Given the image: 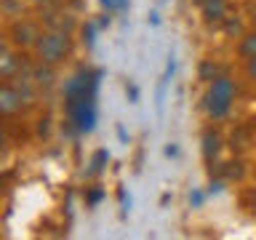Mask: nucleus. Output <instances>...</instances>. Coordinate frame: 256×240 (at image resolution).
Listing matches in <instances>:
<instances>
[{
	"instance_id": "f257e3e1",
	"label": "nucleus",
	"mask_w": 256,
	"mask_h": 240,
	"mask_svg": "<svg viewBox=\"0 0 256 240\" xmlns=\"http://www.w3.org/2000/svg\"><path fill=\"white\" fill-rule=\"evenodd\" d=\"M238 96V86L230 75H219L216 80L208 83V91L203 96V110L211 120H224L230 115L232 104Z\"/></svg>"
},
{
	"instance_id": "f03ea898",
	"label": "nucleus",
	"mask_w": 256,
	"mask_h": 240,
	"mask_svg": "<svg viewBox=\"0 0 256 240\" xmlns=\"http://www.w3.org/2000/svg\"><path fill=\"white\" fill-rule=\"evenodd\" d=\"M35 59L38 62H46V64H59L64 59H70L72 54V32H64V30H43V35L35 43Z\"/></svg>"
},
{
	"instance_id": "7ed1b4c3",
	"label": "nucleus",
	"mask_w": 256,
	"mask_h": 240,
	"mask_svg": "<svg viewBox=\"0 0 256 240\" xmlns=\"http://www.w3.org/2000/svg\"><path fill=\"white\" fill-rule=\"evenodd\" d=\"M43 35L40 30V19H32V16H19V19L11 22L8 27V43L19 51H27V48H35V43Z\"/></svg>"
},
{
	"instance_id": "20e7f679",
	"label": "nucleus",
	"mask_w": 256,
	"mask_h": 240,
	"mask_svg": "<svg viewBox=\"0 0 256 240\" xmlns=\"http://www.w3.org/2000/svg\"><path fill=\"white\" fill-rule=\"evenodd\" d=\"M67 118L78 134H88L96 126V99H72L64 102Z\"/></svg>"
},
{
	"instance_id": "39448f33",
	"label": "nucleus",
	"mask_w": 256,
	"mask_h": 240,
	"mask_svg": "<svg viewBox=\"0 0 256 240\" xmlns=\"http://www.w3.org/2000/svg\"><path fill=\"white\" fill-rule=\"evenodd\" d=\"M27 110L24 96L19 94V88L14 86V80H3L0 86V115L3 118H16Z\"/></svg>"
},
{
	"instance_id": "423d86ee",
	"label": "nucleus",
	"mask_w": 256,
	"mask_h": 240,
	"mask_svg": "<svg viewBox=\"0 0 256 240\" xmlns=\"http://www.w3.org/2000/svg\"><path fill=\"white\" fill-rule=\"evenodd\" d=\"M24 70H30V64H24L22 54H16L11 48V43L6 40L3 48H0V78H3V80H14Z\"/></svg>"
},
{
	"instance_id": "0eeeda50",
	"label": "nucleus",
	"mask_w": 256,
	"mask_h": 240,
	"mask_svg": "<svg viewBox=\"0 0 256 240\" xmlns=\"http://www.w3.org/2000/svg\"><path fill=\"white\" fill-rule=\"evenodd\" d=\"M30 75H32V80H35V86L40 91H51L56 86V64L35 62V64H30Z\"/></svg>"
},
{
	"instance_id": "6e6552de",
	"label": "nucleus",
	"mask_w": 256,
	"mask_h": 240,
	"mask_svg": "<svg viewBox=\"0 0 256 240\" xmlns=\"http://www.w3.org/2000/svg\"><path fill=\"white\" fill-rule=\"evenodd\" d=\"M200 14H203L206 24H224L230 19V3L227 0H206L200 6Z\"/></svg>"
},
{
	"instance_id": "1a4fd4ad",
	"label": "nucleus",
	"mask_w": 256,
	"mask_h": 240,
	"mask_svg": "<svg viewBox=\"0 0 256 240\" xmlns=\"http://www.w3.org/2000/svg\"><path fill=\"white\" fill-rule=\"evenodd\" d=\"M222 134L216 131V128H206L203 131V158H206V163H214L216 158H219V150H222Z\"/></svg>"
},
{
	"instance_id": "9d476101",
	"label": "nucleus",
	"mask_w": 256,
	"mask_h": 240,
	"mask_svg": "<svg viewBox=\"0 0 256 240\" xmlns=\"http://www.w3.org/2000/svg\"><path fill=\"white\" fill-rule=\"evenodd\" d=\"M235 54L240 62H248L256 56V30L251 32H243V35L238 38V46H235Z\"/></svg>"
},
{
	"instance_id": "9b49d317",
	"label": "nucleus",
	"mask_w": 256,
	"mask_h": 240,
	"mask_svg": "<svg viewBox=\"0 0 256 240\" xmlns=\"http://www.w3.org/2000/svg\"><path fill=\"white\" fill-rule=\"evenodd\" d=\"M230 147L238 150V152L248 150V147H251V134H248L246 128H238V131L232 134V139H230Z\"/></svg>"
},
{
	"instance_id": "f8f14e48",
	"label": "nucleus",
	"mask_w": 256,
	"mask_h": 240,
	"mask_svg": "<svg viewBox=\"0 0 256 240\" xmlns=\"http://www.w3.org/2000/svg\"><path fill=\"white\" fill-rule=\"evenodd\" d=\"M198 78L203 80V83H211V80H216V78H219V67L214 64V59H206V62H200Z\"/></svg>"
},
{
	"instance_id": "ddd939ff",
	"label": "nucleus",
	"mask_w": 256,
	"mask_h": 240,
	"mask_svg": "<svg viewBox=\"0 0 256 240\" xmlns=\"http://www.w3.org/2000/svg\"><path fill=\"white\" fill-rule=\"evenodd\" d=\"M243 174H246V168H243V160H230L227 163V168H224V176H227V179H243Z\"/></svg>"
},
{
	"instance_id": "4468645a",
	"label": "nucleus",
	"mask_w": 256,
	"mask_h": 240,
	"mask_svg": "<svg viewBox=\"0 0 256 240\" xmlns=\"http://www.w3.org/2000/svg\"><path fill=\"white\" fill-rule=\"evenodd\" d=\"M243 75H246V80L251 86H256V56L248 59V62H243Z\"/></svg>"
},
{
	"instance_id": "2eb2a0df",
	"label": "nucleus",
	"mask_w": 256,
	"mask_h": 240,
	"mask_svg": "<svg viewBox=\"0 0 256 240\" xmlns=\"http://www.w3.org/2000/svg\"><path fill=\"white\" fill-rule=\"evenodd\" d=\"M246 208H248V211H251V214L256 216V187H254V190L246 195Z\"/></svg>"
},
{
	"instance_id": "dca6fc26",
	"label": "nucleus",
	"mask_w": 256,
	"mask_h": 240,
	"mask_svg": "<svg viewBox=\"0 0 256 240\" xmlns=\"http://www.w3.org/2000/svg\"><path fill=\"white\" fill-rule=\"evenodd\" d=\"M107 158H110V155H107L104 150H99V152H96V158H94V168H91V171H94V174L99 171V168H102V163H104Z\"/></svg>"
},
{
	"instance_id": "f3484780",
	"label": "nucleus",
	"mask_w": 256,
	"mask_h": 240,
	"mask_svg": "<svg viewBox=\"0 0 256 240\" xmlns=\"http://www.w3.org/2000/svg\"><path fill=\"white\" fill-rule=\"evenodd\" d=\"M94 30H96V27H94V24H88V27H83V40H86V43H88V46H91V43H94Z\"/></svg>"
},
{
	"instance_id": "a211bd4d",
	"label": "nucleus",
	"mask_w": 256,
	"mask_h": 240,
	"mask_svg": "<svg viewBox=\"0 0 256 240\" xmlns=\"http://www.w3.org/2000/svg\"><path fill=\"white\" fill-rule=\"evenodd\" d=\"M27 3H30V6H35V8H43V11H46V8L51 6L54 0H27Z\"/></svg>"
},
{
	"instance_id": "6ab92c4d",
	"label": "nucleus",
	"mask_w": 256,
	"mask_h": 240,
	"mask_svg": "<svg viewBox=\"0 0 256 240\" xmlns=\"http://www.w3.org/2000/svg\"><path fill=\"white\" fill-rule=\"evenodd\" d=\"M190 203L198 208L200 203H203V192H192V195H190Z\"/></svg>"
},
{
	"instance_id": "aec40b11",
	"label": "nucleus",
	"mask_w": 256,
	"mask_h": 240,
	"mask_svg": "<svg viewBox=\"0 0 256 240\" xmlns=\"http://www.w3.org/2000/svg\"><path fill=\"white\" fill-rule=\"evenodd\" d=\"M222 184H224L222 179H216V182H211V184H208V192H211V195H214V192H219V190H222Z\"/></svg>"
},
{
	"instance_id": "412c9836",
	"label": "nucleus",
	"mask_w": 256,
	"mask_h": 240,
	"mask_svg": "<svg viewBox=\"0 0 256 240\" xmlns=\"http://www.w3.org/2000/svg\"><path fill=\"white\" fill-rule=\"evenodd\" d=\"M99 198H102V192H91V198H88V203H96Z\"/></svg>"
},
{
	"instance_id": "4be33fe9",
	"label": "nucleus",
	"mask_w": 256,
	"mask_h": 240,
	"mask_svg": "<svg viewBox=\"0 0 256 240\" xmlns=\"http://www.w3.org/2000/svg\"><path fill=\"white\" fill-rule=\"evenodd\" d=\"M176 152H179V150H176L174 144H168V147H166V155H176Z\"/></svg>"
},
{
	"instance_id": "5701e85b",
	"label": "nucleus",
	"mask_w": 256,
	"mask_h": 240,
	"mask_svg": "<svg viewBox=\"0 0 256 240\" xmlns=\"http://www.w3.org/2000/svg\"><path fill=\"white\" fill-rule=\"evenodd\" d=\"M192 3H195V6H203V3H206V0H192Z\"/></svg>"
}]
</instances>
